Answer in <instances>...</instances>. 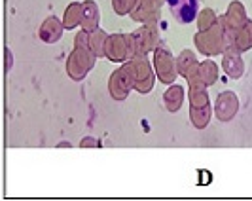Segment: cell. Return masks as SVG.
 <instances>
[{
  "label": "cell",
  "instance_id": "cell-1",
  "mask_svg": "<svg viewBox=\"0 0 252 201\" xmlns=\"http://www.w3.org/2000/svg\"><path fill=\"white\" fill-rule=\"evenodd\" d=\"M235 40V31L227 25L226 15H220L218 21L211 29L205 31H197L193 42L199 53L205 57H215V55H222L224 51L233 44Z\"/></svg>",
  "mask_w": 252,
  "mask_h": 201
},
{
  "label": "cell",
  "instance_id": "cell-2",
  "mask_svg": "<svg viewBox=\"0 0 252 201\" xmlns=\"http://www.w3.org/2000/svg\"><path fill=\"white\" fill-rule=\"evenodd\" d=\"M97 63V55L89 48V33L80 31L74 38V50L66 59V74L74 82H82Z\"/></svg>",
  "mask_w": 252,
  "mask_h": 201
},
{
  "label": "cell",
  "instance_id": "cell-3",
  "mask_svg": "<svg viewBox=\"0 0 252 201\" xmlns=\"http://www.w3.org/2000/svg\"><path fill=\"white\" fill-rule=\"evenodd\" d=\"M139 51H137L133 33L131 34H124V33L110 34L106 40V59L112 61V63H127Z\"/></svg>",
  "mask_w": 252,
  "mask_h": 201
},
{
  "label": "cell",
  "instance_id": "cell-4",
  "mask_svg": "<svg viewBox=\"0 0 252 201\" xmlns=\"http://www.w3.org/2000/svg\"><path fill=\"white\" fill-rule=\"evenodd\" d=\"M154 70H156V76L159 78L161 84H175L178 76V67H177V59L173 57V53L169 50V46L161 42L156 51H154Z\"/></svg>",
  "mask_w": 252,
  "mask_h": 201
},
{
  "label": "cell",
  "instance_id": "cell-5",
  "mask_svg": "<svg viewBox=\"0 0 252 201\" xmlns=\"http://www.w3.org/2000/svg\"><path fill=\"white\" fill-rule=\"evenodd\" d=\"M131 72H133V82H135V89L146 95L150 93L154 88V78H156V70H154V63L148 61L146 53H137L131 61Z\"/></svg>",
  "mask_w": 252,
  "mask_h": 201
},
{
  "label": "cell",
  "instance_id": "cell-6",
  "mask_svg": "<svg viewBox=\"0 0 252 201\" xmlns=\"http://www.w3.org/2000/svg\"><path fill=\"white\" fill-rule=\"evenodd\" d=\"M131 89H135L133 82V72H131V63L127 61L118 70H114L110 80H108V91L114 100H126L131 93Z\"/></svg>",
  "mask_w": 252,
  "mask_h": 201
},
{
  "label": "cell",
  "instance_id": "cell-7",
  "mask_svg": "<svg viewBox=\"0 0 252 201\" xmlns=\"http://www.w3.org/2000/svg\"><path fill=\"white\" fill-rule=\"evenodd\" d=\"M133 38H135V44H137V51L139 53H146L148 55L150 51H156V48L161 44L158 21H146V23H142V27L133 33Z\"/></svg>",
  "mask_w": 252,
  "mask_h": 201
},
{
  "label": "cell",
  "instance_id": "cell-8",
  "mask_svg": "<svg viewBox=\"0 0 252 201\" xmlns=\"http://www.w3.org/2000/svg\"><path fill=\"white\" fill-rule=\"evenodd\" d=\"M178 23H191L199 15V0H165Z\"/></svg>",
  "mask_w": 252,
  "mask_h": 201
},
{
  "label": "cell",
  "instance_id": "cell-9",
  "mask_svg": "<svg viewBox=\"0 0 252 201\" xmlns=\"http://www.w3.org/2000/svg\"><path fill=\"white\" fill-rule=\"evenodd\" d=\"M215 116L220 122H231L237 112H239V99L233 91H224L220 93L215 100Z\"/></svg>",
  "mask_w": 252,
  "mask_h": 201
},
{
  "label": "cell",
  "instance_id": "cell-10",
  "mask_svg": "<svg viewBox=\"0 0 252 201\" xmlns=\"http://www.w3.org/2000/svg\"><path fill=\"white\" fill-rule=\"evenodd\" d=\"M165 0H137L135 10L129 13L131 19L139 21V23H146V21H158L161 15V8H163Z\"/></svg>",
  "mask_w": 252,
  "mask_h": 201
},
{
  "label": "cell",
  "instance_id": "cell-11",
  "mask_svg": "<svg viewBox=\"0 0 252 201\" xmlns=\"http://www.w3.org/2000/svg\"><path fill=\"white\" fill-rule=\"evenodd\" d=\"M243 51L237 50L233 44L222 53V68L231 80H241L245 74V61L241 57Z\"/></svg>",
  "mask_w": 252,
  "mask_h": 201
},
{
  "label": "cell",
  "instance_id": "cell-12",
  "mask_svg": "<svg viewBox=\"0 0 252 201\" xmlns=\"http://www.w3.org/2000/svg\"><path fill=\"white\" fill-rule=\"evenodd\" d=\"M63 31H64L63 21L59 17H55V15H50V17L44 19V23L38 29V36H40L42 42H46V44H55V42L61 40Z\"/></svg>",
  "mask_w": 252,
  "mask_h": 201
},
{
  "label": "cell",
  "instance_id": "cell-13",
  "mask_svg": "<svg viewBox=\"0 0 252 201\" xmlns=\"http://www.w3.org/2000/svg\"><path fill=\"white\" fill-rule=\"evenodd\" d=\"M177 67H178V76L186 78L188 82L189 78L197 76V70H199V61L195 57V53L191 50H182L180 55L177 57Z\"/></svg>",
  "mask_w": 252,
  "mask_h": 201
},
{
  "label": "cell",
  "instance_id": "cell-14",
  "mask_svg": "<svg viewBox=\"0 0 252 201\" xmlns=\"http://www.w3.org/2000/svg\"><path fill=\"white\" fill-rule=\"evenodd\" d=\"M82 6H84V12H82V29L84 31H95L97 27H99V6H97V2H93V0H86V2H82Z\"/></svg>",
  "mask_w": 252,
  "mask_h": 201
},
{
  "label": "cell",
  "instance_id": "cell-15",
  "mask_svg": "<svg viewBox=\"0 0 252 201\" xmlns=\"http://www.w3.org/2000/svg\"><path fill=\"white\" fill-rule=\"evenodd\" d=\"M163 102L169 112H178L182 108V102H184V88L178 84H171L169 89L163 93Z\"/></svg>",
  "mask_w": 252,
  "mask_h": 201
},
{
  "label": "cell",
  "instance_id": "cell-16",
  "mask_svg": "<svg viewBox=\"0 0 252 201\" xmlns=\"http://www.w3.org/2000/svg\"><path fill=\"white\" fill-rule=\"evenodd\" d=\"M249 17H247V12H245V6L237 2V0H233L229 6H227V12H226V21L227 25L231 27L233 31H237L239 27L245 25V21H247Z\"/></svg>",
  "mask_w": 252,
  "mask_h": 201
},
{
  "label": "cell",
  "instance_id": "cell-17",
  "mask_svg": "<svg viewBox=\"0 0 252 201\" xmlns=\"http://www.w3.org/2000/svg\"><path fill=\"white\" fill-rule=\"evenodd\" d=\"M233 46H235L237 50L243 51V53L252 50V19H247L245 25L239 27V29L235 31Z\"/></svg>",
  "mask_w": 252,
  "mask_h": 201
},
{
  "label": "cell",
  "instance_id": "cell-18",
  "mask_svg": "<svg viewBox=\"0 0 252 201\" xmlns=\"http://www.w3.org/2000/svg\"><path fill=\"white\" fill-rule=\"evenodd\" d=\"M106 40H108V34L101 27H97L95 31L89 33V48L93 50L97 57H106Z\"/></svg>",
  "mask_w": 252,
  "mask_h": 201
},
{
  "label": "cell",
  "instance_id": "cell-19",
  "mask_svg": "<svg viewBox=\"0 0 252 201\" xmlns=\"http://www.w3.org/2000/svg\"><path fill=\"white\" fill-rule=\"evenodd\" d=\"M82 12H84V6H82L80 2H72L70 6H66V10H64V13H63L64 29L82 27Z\"/></svg>",
  "mask_w": 252,
  "mask_h": 201
},
{
  "label": "cell",
  "instance_id": "cell-20",
  "mask_svg": "<svg viewBox=\"0 0 252 201\" xmlns=\"http://www.w3.org/2000/svg\"><path fill=\"white\" fill-rule=\"evenodd\" d=\"M197 76L205 86H213L216 80H218V67H216L215 61L211 59H205L199 63V70H197Z\"/></svg>",
  "mask_w": 252,
  "mask_h": 201
},
{
  "label": "cell",
  "instance_id": "cell-21",
  "mask_svg": "<svg viewBox=\"0 0 252 201\" xmlns=\"http://www.w3.org/2000/svg\"><path fill=\"white\" fill-rule=\"evenodd\" d=\"M216 21H218V15H216L215 10H211V8H205V10H201L199 15H197V27H199V31L211 29Z\"/></svg>",
  "mask_w": 252,
  "mask_h": 201
},
{
  "label": "cell",
  "instance_id": "cell-22",
  "mask_svg": "<svg viewBox=\"0 0 252 201\" xmlns=\"http://www.w3.org/2000/svg\"><path fill=\"white\" fill-rule=\"evenodd\" d=\"M137 0H112V8L116 15H129L135 10Z\"/></svg>",
  "mask_w": 252,
  "mask_h": 201
},
{
  "label": "cell",
  "instance_id": "cell-23",
  "mask_svg": "<svg viewBox=\"0 0 252 201\" xmlns=\"http://www.w3.org/2000/svg\"><path fill=\"white\" fill-rule=\"evenodd\" d=\"M80 146H82V148H101L102 142L93 137H86L80 140Z\"/></svg>",
  "mask_w": 252,
  "mask_h": 201
},
{
  "label": "cell",
  "instance_id": "cell-24",
  "mask_svg": "<svg viewBox=\"0 0 252 201\" xmlns=\"http://www.w3.org/2000/svg\"><path fill=\"white\" fill-rule=\"evenodd\" d=\"M12 65H13V55H12V51L6 50V72H10Z\"/></svg>",
  "mask_w": 252,
  "mask_h": 201
}]
</instances>
